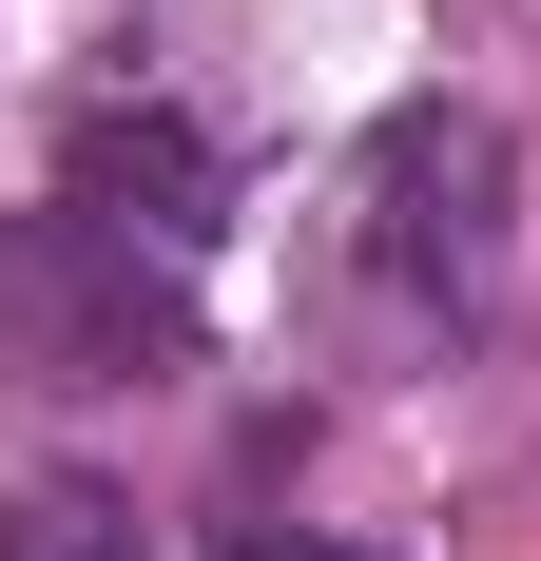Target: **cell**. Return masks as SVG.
<instances>
[{"instance_id":"6da1fadb","label":"cell","mask_w":541,"mask_h":561,"mask_svg":"<svg viewBox=\"0 0 541 561\" xmlns=\"http://www.w3.org/2000/svg\"><path fill=\"white\" fill-rule=\"evenodd\" d=\"M0 368H20V388H174V368H194L174 252L97 232L78 194H58V214H0Z\"/></svg>"},{"instance_id":"7a4b0ae2","label":"cell","mask_w":541,"mask_h":561,"mask_svg":"<svg viewBox=\"0 0 541 561\" xmlns=\"http://www.w3.org/2000/svg\"><path fill=\"white\" fill-rule=\"evenodd\" d=\"M503 194H522L503 116L406 98V116L368 136V272L406 290V310H484V290H503Z\"/></svg>"},{"instance_id":"3957f363","label":"cell","mask_w":541,"mask_h":561,"mask_svg":"<svg viewBox=\"0 0 541 561\" xmlns=\"http://www.w3.org/2000/svg\"><path fill=\"white\" fill-rule=\"evenodd\" d=\"M58 194H78L97 232H136V252H194L232 174H214V136H194L174 98H97V116H78V156H58Z\"/></svg>"},{"instance_id":"277c9868","label":"cell","mask_w":541,"mask_h":561,"mask_svg":"<svg viewBox=\"0 0 541 561\" xmlns=\"http://www.w3.org/2000/svg\"><path fill=\"white\" fill-rule=\"evenodd\" d=\"M0 561H156V542H136V504H116V484L39 465V484H0Z\"/></svg>"},{"instance_id":"5b68a950","label":"cell","mask_w":541,"mask_h":561,"mask_svg":"<svg viewBox=\"0 0 541 561\" xmlns=\"http://www.w3.org/2000/svg\"><path fill=\"white\" fill-rule=\"evenodd\" d=\"M232 561H348V542H310V523H252V542H232Z\"/></svg>"}]
</instances>
